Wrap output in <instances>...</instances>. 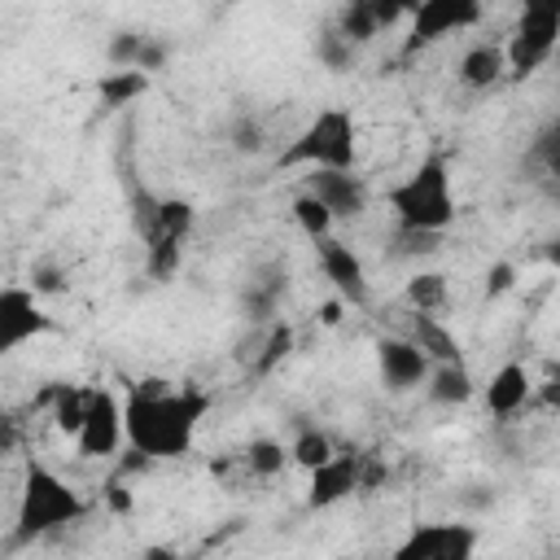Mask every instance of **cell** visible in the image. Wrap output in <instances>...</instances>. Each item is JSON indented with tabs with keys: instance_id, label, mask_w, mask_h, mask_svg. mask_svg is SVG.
<instances>
[{
	"instance_id": "6da1fadb",
	"label": "cell",
	"mask_w": 560,
	"mask_h": 560,
	"mask_svg": "<svg viewBox=\"0 0 560 560\" xmlns=\"http://www.w3.org/2000/svg\"><path fill=\"white\" fill-rule=\"evenodd\" d=\"M127 411V446L144 459H179L197 442V424L210 411V394L201 385L171 381H136L122 398Z\"/></svg>"
},
{
	"instance_id": "7a4b0ae2",
	"label": "cell",
	"mask_w": 560,
	"mask_h": 560,
	"mask_svg": "<svg viewBox=\"0 0 560 560\" xmlns=\"http://www.w3.org/2000/svg\"><path fill=\"white\" fill-rule=\"evenodd\" d=\"M385 206L398 219V232H424V236H442L455 214V188H451V162L446 158H424L407 179H398L394 188H385Z\"/></svg>"
},
{
	"instance_id": "3957f363",
	"label": "cell",
	"mask_w": 560,
	"mask_h": 560,
	"mask_svg": "<svg viewBox=\"0 0 560 560\" xmlns=\"http://www.w3.org/2000/svg\"><path fill=\"white\" fill-rule=\"evenodd\" d=\"M83 516H88V499H83L66 477H57V472L44 468V464H26L9 542H13V547L35 542V538H44V534H57V529H66V525H79Z\"/></svg>"
},
{
	"instance_id": "277c9868",
	"label": "cell",
	"mask_w": 560,
	"mask_h": 560,
	"mask_svg": "<svg viewBox=\"0 0 560 560\" xmlns=\"http://www.w3.org/2000/svg\"><path fill=\"white\" fill-rule=\"evenodd\" d=\"M359 140H354V114L346 105H324L276 158V171H354Z\"/></svg>"
},
{
	"instance_id": "5b68a950",
	"label": "cell",
	"mask_w": 560,
	"mask_h": 560,
	"mask_svg": "<svg viewBox=\"0 0 560 560\" xmlns=\"http://www.w3.org/2000/svg\"><path fill=\"white\" fill-rule=\"evenodd\" d=\"M508 74L512 79H529L538 66H547L560 52V0H534L521 9L508 44Z\"/></svg>"
},
{
	"instance_id": "8992f818",
	"label": "cell",
	"mask_w": 560,
	"mask_h": 560,
	"mask_svg": "<svg viewBox=\"0 0 560 560\" xmlns=\"http://www.w3.org/2000/svg\"><path fill=\"white\" fill-rule=\"evenodd\" d=\"M481 22V4L477 0H424L411 9L407 18V39H402V57H416L420 48L446 39V35H459L468 26Z\"/></svg>"
},
{
	"instance_id": "52a82bcc",
	"label": "cell",
	"mask_w": 560,
	"mask_h": 560,
	"mask_svg": "<svg viewBox=\"0 0 560 560\" xmlns=\"http://www.w3.org/2000/svg\"><path fill=\"white\" fill-rule=\"evenodd\" d=\"M127 442V411H122V398L109 389V385H92L88 394V416H83V429L74 438L79 455L83 459H109L118 455V446Z\"/></svg>"
},
{
	"instance_id": "ba28073f",
	"label": "cell",
	"mask_w": 560,
	"mask_h": 560,
	"mask_svg": "<svg viewBox=\"0 0 560 560\" xmlns=\"http://www.w3.org/2000/svg\"><path fill=\"white\" fill-rule=\"evenodd\" d=\"M385 560H477V529L464 521L416 525Z\"/></svg>"
},
{
	"instance_id": "9c48e42d",
	"label": "cell",
	"mask_w": 560,
	"mask_h": 560,
	"mask_svg": "<svg viewBox=\"0 0 560 560\" xmlns=\"http://www.w3.org/2000/svg\"><path fill=\"white\" fill-rule=\"evenodd\" d=\"M52 332V315L39 306V293L31 284H4L0 289V354H13L18 346Z\"/></svg>"
},
{
	"instance_id": "30bf717a",
	"label": "cell",
	"mask_w": 560,
	"mask_h": 560,
	"mask_svg": "<svg viewBox=\"0 0 560 560\" xmlns=\"http://www.w3.org/2000/svg\"><path fill=\"white\" fill-rule=\"evenodd\" d=\"M315 262H319L324 280L332 284V293H337L346 306H359V311H363V306L372 302V284H368L363 258H359L346 241H337V236L315 241Z\"/></svg>"
},
{
	"instance_id": "8fae6325",
	"label": "cell",
	"mask_w": 560,
	"mask_h": 560,
	"mask_svg": "<svg viewBox=\"0 0 560 560\" xmlns=\"http://www.w3.org/2000/svg\"><path fill=\"white\" fill-rule=\"evenodd\" d=\"M376 372H381L385 389L407 394V389L429 385L433 363H429V354H424L411 337H381V341H376Z\"/></svg>"
},
{
	"instance_id": "7c38bea8",
	"label": "cell",
	"mask_w": 560,
	"mask_h": 560,
	"mask_svg": "<svg viewBox=\"0 0 560 560\" xmlns=\"http://www.w3.org/2000/svg\"><path fill=\"white\" fill-rule=\"evenodd\" d=\"M363 464H368V455H359V451H337L324 468H315V472H311L306 508L324 512V508H332V503H341V499L359 494V490H363Z\"/></svg>"
},
{
	"instance_id": "4fadbf2b",
	"label": "cell",
	"mask_w": 560,
	"mask_h": 560,
	"mask_svg": "<svg viewBox=\"0 0 560 560\" xmlns=\"http://www.w3.org/2000/svg\"><path fill=\"white\" fill-rule=\"evenodd\" d=\"M306 192L328 206L332 219H359L368 210V184L354 171H311Z\"/></svg>"
},
{
	"instance_id": "5bb4252c",
	"label": "cell",
	"mask_w": 560,
	"mask_h": 560,
	"mask_svg": "<svg viewBox=\"0 0 560 560\" xmlns=\"http://www.w3.org/2000/svg\"><path fill=\"white\" fill-rule=\"evenodd\" d=\"M529 394H534V381H529V372H525V363H503L494 376H490V385H486V411L490 416H499V420H508V416H516L525 402H529Z\"/></svg>"
},
{
	"instance_id": "9a60e30c",
	"label": "cell",
	"mask_w": 560,
	"mask_h": 560,
	"mask_svg": "<svg viewBox=\"0 0 560 560\" xmlns=\"http://www.w3.org/2000/svg\"><path fill=\"white\" fill-rule=\"evenodd\" d=\"M407 337L429 354L433 368H442V363H464L459 337H455L438 315H420V311H411V315H407Z\"/></svg>"
},
{
	"instance_id": "2e32d148",
	"label": "cell",
	"mask_w": 560,
	"mask_h": 560,
	"mask_svg": "<svg viewBox=\"0 0 560 560\" xmlns=\"http://www.w3.org/2000/svg\"><path fill=\"white\" fill-rule=\"evenodd\" d=\"M503 74H508V52H503V44L481 39V44L464 48V57H459V79H464L468 88H494Z\"/></svg>"
},
{
	"instance_id": "e0dca14e",
	"label": "cell",
	"mask_w": 560,
	"mask_h": 560,
	"mask_svg": "<svg viewBox=\"0 0 560 560\" xmlns=\"http://www.w3.org/2000/svg\"><path fill=\"white\" fill-rule=\"evenodd\" d=\"M88 394H92V385H52V389H44V402L52 407V424L66 433V438H79V429H83V416H88Z\"/></svg>"
},
{
	"instance_id": "ac0fdd59",
	"label": "cell",
	"mask_w": 560,
	"mask_h": 560,
	"mask_svg": "<svg viewBox=\"0 0 560 560\" xmlns=\"http://www.w3.org/2000/svg\"><path fill=\"white\" fill-rule=\"evenodd\" d=\"M424 389H429V398H433L438 407H464V402L477 394L468 363H442V368H433Z\"/></svg>"
},
{
	"instance_id": "d6986e66",
	"label": "cell",
	"mask_w": 560,
	"mask_h": 560,
	"mask_svg": "<svg viewBox=\"0 0 560 560\" xmlns=\"http://www.w3.org/2000/svg\"><path fill=\"white\" fill-rule=\"evenodd\" d=\"M144 92H149V74H140V70H105L96 83L101 109H122V105L140 101Z\"/></svg>"
},
{
	"instance_id": "ffe728a7",
	"label": "cell",
	"mask_w": 560,
	"mask_h": 560,
	"mask_svg": "<svg viewBox=\"0 0 560 560\" xmlns=\"http://www.w3.org/2000/svg\"><path fill=\"white\" fill-rule=\"evenodd\" d=\"M241 459H245V468L254 472V477H280L289 464H293V451H289V442H280V438H254L245 451H241Z\"/></svg>"
},
{
	"instance_id": "44dd1931",
	"label": "cell",
	"mask_w": 560,
	"mask_h": 560,
	"mask_svg": "<svg viewBox=\"0 0 560 560\" xmlns=\"http://www.w3.org/2000/svg\"><path fill=\"white\" fill-rule=\"evenodd\" d=\"M402 302L420 315H438L446 306V276L442 271H416L407 284H402Z\"/></svg>"
},
{
	"instance_id": "7402d4cb",
	"label": "cell",
	"mask_w": 560,
	"mask_h": 560,
	"mask_svg": "<svg viewBox=\"0 0 560 560\" xmlns=\"http://www.w3.org/2000/svg\"><path fill=\"white\" fill-rule=\"evenodd\" d=\"M337 31L359 48V44H368V39H376L385 26H381V9H376V0H354V4H346L341 9V18H337Z\"/></svg>"
},
{
	"instance_id": "603a6c76",
	"label": "cell",
	"mask_w": 560,
	"mask_h": 560,
	"mask_svg": "<svg viewBox=\"0 0 560 560\" xmlns=\"http://www.w3.org/2000/svg\"><path fill=\"white\" fill-rule=\"evenodd\" d=\"M280 293H284V271L280 267H271L267 276H258V280H249L245 284V315L249 319H271L276 315V306H280Z\"/></svg>"
},
{
	"instance_id": "cb8c5ba5",
	"label": "cell",
	"mask_w": 560,
	"mask_h": 560,
	"mask_svg": "<svg viewBox=\"0 0 560 560\" xmlns=\"http://www.w3.org/2000/svg\"><path fill=\"white\" fill-rule=\"evenodd\" d=\"M293 223H298V228H302V236L315 245V241L332 236V223H337V219L328 214V206H324V201H315V197L302 188V192L293 197Z\"/></svg>"
},
{
	"instance_id": "d4e9b609",
	"label": "cell",
	"mask_w": 560,
	"mask_h": 560,
	"mask_svg": "<svg viewBox=\"0 0 560 560\" xmlns=\"http://www.w3.org/2000/svg\"><path fill=\"white\" fill-rule=\"evenodd\" d=\"M289 451H293V464L298 468H306V472H315V468H324L337 451H332V442H328V433H319V429H302L293 442H289Z\"/></svg>"
},
{
	"instance_id": "484cf974",
	"label": "cell",
	"mask_w": 560,
	"mask_h": 560,
	"mask_svg": "<svg viewBox=\"0 0 560 560\" xmlns=\"http://www.w3.org/2000/svg\"><path fill=\"white\" fill-rule=\"evenodd\" d=\"M315 57L328 66V70H350L354 66V44L337 31V26H324L315 35Z\"/></svg>"
},
{
	"instance_id": "4316f807",
	"label": "cell",
	"mask_w": 560,
	"mask_h": 560,
	"mask_svg": "<svg viewBox=\"0 0 560 560\" xmlns=\"http://www.w3.org/2000/svg\"><path fill=\"white\" fill-rule=\"evenodd\" d=\"M534 162H538L551 179H560V118L547 122V127L534 136Z\"/></svg>"
},
{
	"instance_id": "83f0119b",
	"label": "cell",
	"mask_w": 560,
	"mask_h": 560,
	"mask_svg": "<svg viewBox=\"0 0 560 560\" xmlns=\"http://www.w3.org/2000/svg\"><path fill=\"white\" fill-rule=\"evenodd\" d=\"M262 144H267L262 122H258L254 114H241V118L232 122V149H236V153H258Z\"/></svg>"
},
{
	"instance_id": "f1b7e54d",
	"label": "cell",
	"mask_w": 560,
	"mask_h": 560,
	"mask_svg": "<svg viewBox=\"0 0 560 560\" xmlns=\"http://www.w3.org/2000/svg\"><path fill=\"white\" fill-rule=\"evenodd\" d=\"M289 350H293V328H289V324H271V332H267V350H262V359H258V372H271Z\"/></svg>"
},
{
	"instance_id": "f546056e",
	"label": "cell",
	"mask_w": 560,
	"mask_h": 560,
	"mask_svg": "<svg viewBox=\"0 0 560 560\" xmlns=\"http://www.w3.org/2000/svg\"><path fill=\"white\" fill-rule=\"evenodd\" d=\"M31 289H35L39 298H52V293H61V289H66V276H61L57 267L39 262V267H31Z\"/></svg>"
},
{
	"instance_id": "4dcf8cb0",
	"label": "cell",
	"mask_w": 560,
	"mask_h": 560,
	"mask_svg": "<svg viewBox=\"0 0 560 560\" xmlns=\"http://www.w3.org/2000/svg\"><path fill=\"white\" fill-rule=\"evenodd\" d=\"M512 284H516V267H512V262H494V267L486 271V293H490V298L508 293Z\"/></svg>"
},
{
	"instance_id": "1f68e13d",
	"label": "cell",
	"mask_w": 560,
	"mask_h": 560,
	"mask_svg": "<svg viewBox=\"0 0 560 560\" xmlns=\"http://www.w3.org/2000/svg\"><path fill=\"white\" fill-rule=\"evenodd\" d=\"M140 560H184L179 551H171V547H144V556Z\"/></svg>"
},
{
	"instance_id": "d6a6232c",
	"label": "cell",
	"mask_w": 560,
	"mask_h": 560,
	"mask_svg": "<svg viewBox=\"0 0 560 560\" xmlns=\"http://www.w3.org/2000/svg\"><path fill=\"white\" fill-rule=\"evenodd\" d=\"M547 258H551V262L560 267V241H551V245H547Z\"/></svg>"
},
{
	"instance_id": "836d02e7",
	"label": "cell",
	"mask_w": 560,
	"mask_h": 560,
	"mask_svg": "<svg viewBox=\"0 0 560 560\" xmlns=\"http://www.w3.org/2000/svg\"><path fill=\"white\" fill-rule=\"evenodd\" d=\"M556 381H560V376H556Z\"/></svg>"
}]
</instances>
